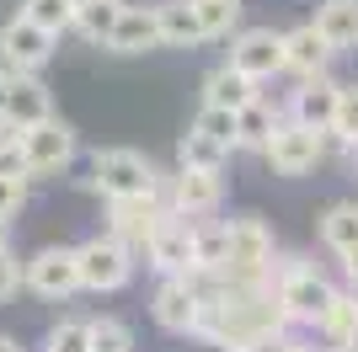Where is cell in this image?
Masks as SVG:
<instances>
[{"label":"cell","instance_id":"6da1fadb","mask_svg":"<svg viewBox=\"0 0 358 352\" xmlns=\"http://www.w3.org/2000/svg\"><path fill=\"white\" fill-rule=\"evenodd\" d=\"M273 283H278V299H284L294 325H315L327 315L331 293H337L315 272V262H305V256H273Z\"/></svg>","mask_w":358,"mask_h":352},{"label":"cell","instance_id":"7a4b0ae2","mask_svg":"<svg viewBox=\"0 0 358 352\" xmlns=\"http://www.w3.org/2000/svg\"><path fill=\"white\" fill-rule=\"evenodd\" d=\"M230 224V256H224L220 278L230 283H257V278H273V256H278V240L273 230L257 214H241V219H224Z\"/></svg>","mask_w":358,"mask_h":352},{"label":"cell","instance_id":"3957f363","mask_svg":"<svg viewBox=\"0 0 358 352\" xmlns=\"http://www.w3.org/2000/svg\"><path fill=\"white\" fill-rule=\"evenodd\" d=\"M161 182L166 176L139 149H96L91 161V187L102 198H145V192H161Z\"/></svg>","mask_w":358,"mask_h":352},{"label":"cell","instance_id":"277c9868","mask_svg":"<svg viewBox=\"0 0 358 352\" xmlns=\"http://www.w3.org/2000/svg\"><path fill=\"white\" fill-rule=\"evenodd\" d=\"M262 161L273 166V176H310L315 166L327 161V133L284 117V123L273 129V139L262 145Z\"/></svg>","mask_w":358,"mask_h":352},{"label":"cell","instance_id":"5b68a950","mask_svg":"<svg viewBox=\"0 0 358 352\" xmlns=\"http://www.w3.org/2000/svg\"><path fill=\"white\" fill-rule=\"evenodd\" d=\"M80 251V288L91 293H118L134 278V246H123L118 235H91Z\"/></svg>","mask_w":358,"mask_h":352},{"label":"cell","instance_id":"8992f818","mask_svg":"<svg viewBox=\"0 0 358 352\" xmlns=\"http://www.w3.org/2000/svg\"><path fill=\"white\" fill-rule=\"evenodd\" d=\"M54 43H59V38H54L48 27H38L32 16L16 11L11 22L0 27V64H6L11 75H38L48 59H54Z\"/></svg>","mask_w":358,"mask_h":352},{"label":"cell","instance_id":"52a82bcc","mask_svg":"<svg viewBox=\"0 0 358 352\" xmlns=\"http://www.w3.org/2000/svg\"><path fill=\"white\" fill-rule=\"evenodd\" d=\"M22 145H27L32 176H64L75 166V155H80L75 129H70V123H59V117H43V123L22 129Z\"/></svg>","mask_w":358,"mask_h":352},{"label":"cell","instance_id":"ba28073f","mask_svg":"<svg viewBox=\"0 0 358 352\" xmlns=\"http://www.w3.org/2000/svg\"><path fill=\"white\" fill-rule=\"evenodd\" d=\"M198 305H203V288H198L193 272H166L155 299H150V315H155V325L171 331V337H193Z\"/></svg>","mask_w":358,"mask_h":352},{"label":"cell","instance_id":"9c48e42d","mask_svg":"<svg viewBox=\"0 0 358 352\" xmlns=\"http://www.w3.org/2000/svg\"><path fill=\"white\" fill-rule=\"evenodd\" d=\"M161 198L171 214H187V219H203L224 203V182L220 171H193V166H177V176L161 182Z\"/></svg>","mask_w":358,"mask_h":352},{"label":"cell","instance_id":"30bf717a","mask_svg":"<svg viewBox=\"0 0 358 352\" xmlns=\"http://www.w3.org/2000/svg\"><path fill=\"white\" fill-rule=\"evenodd\" d=\"M27 288L38 299H70L80 288V251L75 246H43L27 256Z\"/></svg>","mask_w":358,"mask_h":352},{"label":"cell","instance_id":"8fae6325","mask_svg":"<svg viewBox=\"0 0 358 352\" xmlns=\"http://www.w3.org/2000/svg\"><path fill=\"white\" fill-rule=\"evenodd\" d=\"M224 64H236L241 75H252V80H273V75H284V32L273 27H241L230 38V59Z\"/></svg>","mask_w":358,"mask_h":352},{"label":"cell","instance_id":"7c38bea8","mask_svg":"<svg viewBox=\"0 0 358 352\" xmlns=\"http://www.w3.org/2000/svg\"><path fill=\"white\" fill-rule=\"evenodd\" d=\"M166 219V198L145 192V198H107V235H118L123 246L145 251V240L155 235V224Z\"/></svg>","mask_w":358,"mask_h":352},{"label":"cell","instance_id":"4fadbf2b","mask_svg":"<svg viewBox=\"0 0 358 352\" xmlns=\"http://www.w3.org/2000/svg\"><path fill=\"white\" fill-rule=\"evenodd\" d=\"M193 224L198 219L166 208V219L155 224V235L145 240V256H150V267H155L161 278L166 272H193Z\"/></svg>","mask_w":358,"mask_h":352},{"label":"cell","instance_id":"5bb4252c","mask_svg":"<svg viewBox=\"0 0 358 352\" xmlns=\"http://www.w3.org/2000/svg\"><path fill=\"white\" fill-rule=\"evenodd\" d=\"M337 102H343V86H337L331 75H305V80L294 86V96H289V117L305 123V129L331 133V123H337Z\"/></svg>","mask_w":358,"mask_h":352},{"label":"cell","instance_id":"9a60e30c","mask_svg":"<svg viewBox=\"0 0 358 352\" xmlns=\"http://www.w3.org/2000/svg\"><path fill=\"white\" fill-rule=\"evenodd\" d=\"M331 59H337V48L321 38V27L315 22H299V27L284 32V70L289 75H327L331 70Z\"/></svg>","mask_w":358,"mask_h":352},{"label":"cell","instance_id":"2e32d148","mask_svg":"<svg viewBox=\"0 0 358 352\" xmlns=\"http://www.w3.org/2000/svg\"><path fill=\"white\" fill-rule=\"evenodd\" d=\"M107 48L113 54H150V48H161V16H155V6H129L123 0Z\"/></svg>","mask_w":358,"mask_h":352},{"label":"cell","instance_id":"e0dca14e","mask_svg":"<svg viewBox=\"0 0 358 352\" xmlns=\"http://www.w3.org/2000/svg\"><path fill=\"white\" fill-rule=\"evenodd\" d=\"M54 117V102H48V86L43 80H32V75H11V96H6V129H32V123H43Z\"/></svg>","mask_w":358,"mask_h":352},{"label":"cell","instance_id":"ac0fdd59","mask_svg":"<svg viewBox=\"0 0 358 352\" xmlns=\"http://www.w3.org/2000/svg\"><path fill=\"white\" fill-rule=\"evenodd\" d=\"M155 16H161V48H203L209 43L193 0H161Z\"/></svg>","mask_w":358,"mask_h":352},{"label":"cell","instance_id":"d6986e66","mask_svg":"<svg viewBox=\"0 0 358 352\" xmlns=\"http://www.w3.org/2000/svg\"><path fill=\"white\" fill-rule=\"evenodd\" d=\"M257 86H262V80L241 75L236 64H220V70L203 75V102H209V107H230V112H241L246 102H257V96H262Z\"/></svg>","mask_w":358,"mask_h":352},{"label":"cell","instance_id":"ffe728a7","mask_svg":"<svg viewBox=\"0 0 358 352\" xmlns=\"http://www.w3.org/2000/svg\"><path fill=\"white\" fill-rule=\"evenodd\" d=\"M315 27H321V38H327L337 54L358 48V0H321Z\"/></svg>","mask_w":358,"mask_h":352},{"label":"cell","instance_id":"44dd1931","mask_svg":"<svg viewBox=\"0 0 358 352\" xmlns=\"http://www.w3.org/2000/svg\"><path fill=\"white\" fill-rule=\"evenodd\" d=\"M278 123H284V117H278V107H268L262 96H257V102H246V107L236 112V149H257V155H262V145L273 139V129H278Z\"/></svg>","mask_w":358,"mask_h":352},{"label":"cell","instance_id":"7402d4cb","mask_svg":"<svg viewBox=\"0 0 358 352\" xmlns=\"http://www.w3.org/2000/svg\"><path fill=\"white\" fill-rule=\"evenodd\" d=\"M224 161H230V145H220V139L203 133V129H187L177 139V166H193V171H224Z\"/></svg>","mask_w":358,"mask_h":352},{"label":"cell","instance_id":"603a6c76","mask_svg":"<svg viewBox=\"0 0 358 352\" xmlns=\"http://www.w3.org/2000/svg\"><path fill=\"white\" fill-rule=\"evenodd\" d=\"M230 256V224L198 219L193 224V272H220Z\"/></svg>","mask_w":358,"mask_h":352},{"label":"cell","instance_id":"cb8c5ba5","mask_svg":"<svg viewBox=\"0 0 358 352\" xmlns=\"http://www.w3.org/2000/svg\"><path fill=\"white\" fill-rule=\"evenodd\" d=\"M353 325H358V288H353V293L337 288V293H331V305H327V315L315 321V331H321V342L337 352V347L348 342V331H353Z\"/></svg>","mask_w":358,"mask_h":352},{"label":"cell","instance_id":"d4e9b609","mask_svg":"<svg viewBox=\"0 0 358 352\" xmlns=\"http://www.w3.org/2000/svg\"><path fill=\"white\" fill-rule=\"evenodd\" d=\"M321 246L327 251H353L358 246V203L348 198V203H331L327 214H321Z\"/></svg>","mask_w":358,"mask_h":352},{"label":"cell","instance_id":"484cf974","mask_svg":"<svg viewBox=\"0 0 358 352\" xmlns=\"http://www.w3.org/2000/svg\"><path fill=\"white\" fill-rule=\"evenodd\" d=\"M118 11H123V0H91V6H80V11H75V32H80L86 43H102V48H107Z\"/></svg>","mask_w":358,"mask_h":352},{"label":"cell","instance_id":"4316f807","mask_svg":"<svg viewBox=\"0 0 358 352\" xmlns=\"http://www.w3.org/2000/svg\"><path fill=\"white\" fill-rule=\"evenodd\" d=\"M22 16H32V22L48 27L54 38L75 32V0H22Z\"/></svg>","mask_w":358,"mask_h":352},{"label":"cell","instance_id":"83f0119b","mask_svg":"<svg viewBox=\"0 0 358 352\" xmlns=\"http://www.w3.org/2000/svg\"><path fill=\"white\" fill-rule=\"evenodd\" d=\"M358 145V86H343V102H337V123L327 133V155L331 149H353Z\"/></svg>","mask_w":358,"mask_h":352},{"label":"cell","instance_id":"f1b7e54d","mask_svg":"<svg viewBox=\"0 0 358 352\" xmlns=\"http://www.w3.org/2000/svg\"><path fill=\"white\" fill-rule=\"evenodd\" d=\"M198 6V22H203V32H209V43L214 38H230L241 22V0H193Z\"/></svg>","mask_w":358,"mask_h":352},{"label":"cell","instance_id":"f546056e","mask_svg":"<svg viewBox=\"0 0 358 352\" xmlns=\"http://www.w3.org/2000/svg\"><path fill=\"white\" fill-rule=\"evenodd\" d=\"M43 352H91V321H59L43 337Z\"/></svg>","mask_w":358,"mask_h":352},{"label":"cell","instance_id":"4dcf8cb0","mask_svg":"<svg viewBox=\"0 0 358 352\" xmlns=\"http://www.w3.org/2000/svg\"><path fill=\"white\" fill-rule=\"evenodd\" d=\"M193 129H203V133H214V139H220V145H230L236 149V112H230V107H198V117H193Z\"/></svg>","mask_w":358,"mask_h":352},{"label":"cell","instance_id":"1f68e13d","mask_svg":"<svg viewBox=\"0 0 358 352\" xmlns=\"http://www.w3.org/2000/svg\"><path fill=\"white\" fill-rule=\"evenodd\" d=\"M0 176H22V182H32L27 145H22V133H16V129H6V133H0Z\"/></svg>","mask_w":358,"mask_h":352},{"label":"cell","instance_id":"d6a6232c","mask_svg":"<svg viewBox=\"0 0 358 352\" xmlns=\"http://www.w3.org/2000/svg\"><path fill=\"white\" fill-rule=\"evenodd\" d=\"M27 288V262H16V251H0V305H11L16 293Z\"/></svg>","mask_w":358,"mask_h":352},{"label":"cell","instance_id":"836d02e7","mask_svg":"<svg viewBox=\"0 0 358 352\" xmlns=\"http://www.w3.org/2000/svg\"><path fill=\"white\" fill-rule=\"evenodd\" d=\"M27 203V182L22 176H0V219H16Z\"/></svg>","mask_w":358,"mask_h":352},{"label":"cell","instance_id":"e575fe53","mask_svg":"<svg viewBox=\"0 0 358 352\" xmlns=\"http://www.w3.org/2000/svg\"><path fill=\"white\" fill-rule=\"evenodd\" d=\"M273 352H321V347H310V342H299V337H289V331H284V337L273 342Z\"/></svg>","mask_w":358,"mask_h":352},{"label":"cell","instance_id":"d590c367","mask_svg":"<svg viewBox=\"0 0 358 352\" xmlns=\"http://www.w3.org/2000/svg\"><path fill=\"white\" fill-rule=\"evenodd\" d=\"M343 272H348V283L358 288V246H353V251H343Z\"/></svg>","mask_w":358,"mask_h":352},{"label":"cell","instance_id":"8d00e7d4","mask_svg":"<svg viewBox=\"0 0 358 352\" xmlns=\"http://www.w3.org/2000/svg\"><path fill=\"white\" fill-rule=\"evenodd\" d=\"M6 96H11V70H0V129H6Z\"/></svg>","mask_w":358,"mask_h":352},{"label":"cell","instance_id":"74e56055","mask_svg":"<svg viewBox=\"0 0 358 352\" xmlns=\"http://www.w3.org/2000/svg\"><path fill=\"white\" fill-rule=\"evenodd\" d=\"M343 352H358V325L348 331V342H343Z\"/></svg>","mask_w":358,"mask_h":352},{"label":"cell","instance_id":"f35d334b","mask_svg":"<svg viewBox=\"0 0 358 352\" xmlns=\"http://www.w3.org/2000/svg\"><path fill=\"white\" fill-rule=\"evenodd\" d=\"M0 352H22V347H16V337H0Z\"/></svg>","mask_w":358,"mask_h":352},{"label":"cell","instance_id":"ab89813d","mask_svg":"<svg viewBox=\"0 0 358 352\" xmlns=\"http://www.w3.org/2000/svg\"><path fill=\"white\" fill-rule=\"evenodd\" d=\"M6 246H11V235H6V219H0V251H6Z\"/></svg>","mask_w":358,"mask_h":352},{"label":"cell","instance_id":"60d3db41","mask_svg":"<svg viewBox=\"0 0 358 352\" xmlns=\"http://www.w3.org/2000/svg\"><path fill=\"white\" fill-rule=\"evenodd\" d=\"M348 155H353V166H358V145H353V149H348Z\"/></svg>","mask_w":358,"mask_h":352},{"label":"cell","instance_id":"b9f144b4","mask_svg":"<svg viewBox=\"0 0 358 352\" xmlns=\"http://www.w3.org/2000/svg\"><path fill=\"white\" fill-rule=\"evenodd\" d=\"M80 6H91V0H75V11H80Z\"/></svg>","mask_w":358,"mask_h":352},{"label":"cell","instance_id":"7bdbcfd3","mask_svg":"<svg viewBox=\"0 0 358 352\" xmlns=\"http://www.w3.org/2000/svg\"><path fill=\"white\" fill-rule=\"evenodd\" d=\"M337 352H343V347H337Z\"/></svg>","mask_w":358,"mask_h":352}]
</instances>
